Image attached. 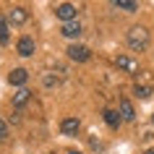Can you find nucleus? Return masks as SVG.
I'll list each match as a JSON object with an SVG mask.
<instances>
[{
	"label": "nucleus",
	"instance_id": "nucleus-16",
	"mask_svg": "<svg viewBox=\"0 0 154 154\" xmlns=\"http://www.w3.org/2000/svg\"><path fill=\"white\" fill-rule=\"evenodd\" d=\"M5 138H8V123L0 118V141H5Z\"/></svg>",
	"mask_w": 154,
	"mask_h": 154
},
{
	"label": "nucleus",
	"instance_id": "nucleus-1",
	"mask_svg": "<svg viewBox=\"0 0 154 154\" xmlns=\"http://www.w3.org/2000/svg\"><path fill=\"white\" fill-rule=\"evenodd\" d=\"M149 45V32L144 26H131L128 29V47L131 50H144Z\"/></svg>",
	"mask_w": 154,
	"mask_h": 154
},
{
	"label": "nucleus",
	"instance_id": "nucleus-14",
	"mask_svg": "<svg viewBox=\"0 0 154 154\" xmlns=\"http://www.w3.org/2000/svg\"><path fill=\"white\" fill-rule=\"evenodd\" d=\"M8 39H11V34H8V21L0 16V42H3V45H8Z\"/></svg>",
	"mask_w": 154,
	"mask_h": 154
},
{
	"label": "nucleus",
	"instance_id": "nucleus-7",
	"mask_svg": "<svg viewBox=\"0 0 154 154\" xmlns=\"http://www.w3.org/2000/svg\"><path fill=\"white\" fill-rule=\"evenodd\" d=\"M84 26L79 24V21H68V24H63V29H60V34L63 37H68V39H73V37H81Z\"/></svg>",
	"mask_w": 154,
	"mask_h": 154
},
{
	"label": "nucleus",
	"instance_id": "nucleus-10",
	"mask_svg": "<svg viewBox=\"0 0 154 154\" xmlns=\"http://www.w3.org/2000/svg\"><path fill=\"white\" fill-rule=\"evenodd\" d=\"M112 8L125 11V13H136V11H138V3H136V0H115Z\"/></svg>",
	"mask_w": 154,
	"mask_h": 154
},
{
	"label": "nucleus",
	"instance_id": "nucleus-18",
	"mask_svg": "<svg viewBox=\"0 0 154 154\" xmlns=\"http://www.w3.org/2000/svg\"><path fill=\"white\" fill-rule=\"evenodd\" d=\"M144 154H154V149H146V152H144Z\"/></svg>",
	"mask_w": 154,
	"mask_h": 154
},
{
	"label": "nucleus",
	"instance_id": "nucleus-8",
	"mask_svg": "<svg viewBox=\"0 0 154 154\" xmlns=\"http://www.w3.org/2000/svg\"><path fill=\"white\" fill-rule=\"evenodd\" d=\"M118 68H123V71H128V73H136L138 71V63L133 60V57H128V55H118Z\"/></svg>",
	"mask_w": 154,
	"mask_h": 154
},
{
	"label": "nucleus",
	"instance_id": "nucleus-11",
	"mask_svg": "<svg viewBox=\"0 0 154 154\" xmlns=\"http://www.w3.org/2000/svg\"><path fill=\"white\" fill-rule=\"evenodd\" d=\"M102 115H105V123L110 125V128H118V125L123 123V118H120V112H118V110H105Z\"/></svg>",
	"mask_w": 154,
	"mask_h": 154
},
{
	"label": "nucleus",
	"instance_id": "nucleus-6",
	"mask_svg": "<svg viewBox=\"0 0 154 154\" xmlns=\"http://www.w3.org/2000/svg\"><path fill=\"white\" fill-rule=\"evenodd\" d=\"M8 81L13 84V86H21L24 89V84L29 81V71H24V68H16V71L8 73Z\"/></svg>",
	"mask_w": 154,
	"mask_h": 154
},
{
	"label": "nucleus",
	"instance_id": "nucleus-3",
	"mask_svg": "<svg viewBox=\"0 0 154 154\" xmlns=\"http://www.w3.org/2000/svg\"><path fill=\"white\" fill-rule=\"evenodd\" d=\"M65 52H68V57H71V60H76V63H84V60H89V57H91L89 47H84V45H71Z\"/></svg>",
	"mask_w": 154,
	"mask_h": 154
},
{
	"label": "nucleus",
	"instance_id": "nucleus-12",
	"mask_svg": "<svg viewBox=\"0 0 154 154\" xmlns=\"http://www.w3.org/2000/svg\"><path fill=\"white\" fill-rule=\"evenodd\" d=\"M120 118L123 120H133L136 118V110H133V105L128 99H120Z\"/></svg>",
	"mask_w": 154,
	"mask_h": 154
},
{
	"label": "nucleus",
	"instance_id": "nucleus-5",
	"mask_svg": "<svg viewBox=\"0 0 154 154\" xmlns=\"http://www.w3.org/2000/svg\"><path fill=\"white\" fill-rule=\"evenodd\" d=\"M79 128H81V120L79 118H63V123H60V131H63L65 136H76Z\"/></svg>",
	"mask_w": 154,
	"mask_h": 154
},
{
	"label": "nucleus",
	"instance_id": "nucleus-17",
	"mask_svg": "<svg viewBox=\"0 0 154 154\" xmlns=\"http://www.w3.org/2000/svg\"><path fill=\"white\" fill-rule=\"evenodd\" d=\"M45 86H57V79H52V76H45Z\"/></svg>",
	"mask_w": 154,
	"mask_h": 154
},
{
	"label": "nucleus",
	"instance_id": "nucleus-15",
	"mask_svg": "<svg viewBox=\"0 0 154 154\" xmlns=\"http://www.w3.org/2000/svg\"><path fill=\"white\" fill-rule=\"evenodd\" d=\"M136 94L141 99H149V97H152V86H136Z\"/></svg>",
	"mask_w": 154,
	"mask_h": 154
},
{
	"label": "nucleus",
	"instance_id": "nucleus-13",
	"mask_svg": "<svg viewBox=\"0 0 154 154\" xmlns=\"http://www.w3.org/2000/svg\"><path fill=\"white\" fill-rule=\"evenodd\" d=\"M29 99H32V91L29 89H18L16 94H13V107H24Z\"/></svg>",
	"mask_w": 154,
	"mask_h": 154
},
{
	"label": "nucleus",
	"instance_id": "nucleus-2",
	"mask_svg": "<svg viewBox=\"0 0 154 154\" xmlns=\"http://www.w3.org/2000/svg\"><path fill=\"white\" fill-rule=\"evenodd\" d=\"M76 13H79V8L73 5V3H60L55 8V16L63 21V24H68V21H76Z\"/></svg>",
	"mask_w": 154,
	"mask_h": 154
},
{
	"label": "nucleus",
	"instance_id": "nucleus-4",
	"mask_svg": "<svg viewBox=\"0 0 154 154\" xmlns=\"http://www.w3.org/2000/svg\"><path fill=\"white\" fill-rule=\"evenodd\" d=\"M34 50H37V45H34L32 37H21V39L16 42V52H18L21 57H32Z\"/></svg>",
	"mask_w": 154,
	"mask_h": 154
},
{
	"label": "nucleus",
	"instance_id": "nucleus-20",
	"mask_svg": "<svg viewBox=\"0 0 154 154\" xmlns=\"http://www.w3.org/2000/svg\"><path fill=\"white\" fill-rule=\"evenodd\" d=\"M152 120H154V115H152Z\"/></svg>",
	"mask_w": 154,
	"mask_h": 154
},
{
	"label": "nucleus",
	"instance_id": "nucleus-9",
	"mask_svg": "<svg viewBox=\"0 0 154 154\" xmlns=\"http://www.w3.org/2000/svg\"><path fill=\"white\" fill-rule=\"evenodd\" d=\"M26 18H29V13H26V8H21V5H16V8L8 11V21L11 24H24Z\"/></svg>",
	"mask_w": 154,
	"mask_h": 154
},
{
	"label": "nucleus",
	"instance_id": "nucleus-19",
	"mask_svg": "<svg viewBox=\"0 0 154 154\" xmlns=\"http://www.w3.org/2000/svg\"><path fill=\"white\" fill-rule=\"evenodd\" d=\"M65 154H81V152H65Z\"/></svg>",
	"mask_w": 154,
	"mask_h": 154
}]
</instances>
